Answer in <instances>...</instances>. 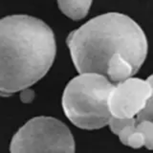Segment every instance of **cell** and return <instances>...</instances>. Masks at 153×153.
<instances>
[{"label": "cell", "mask_w": 153, "mask_h": 153, "mask_svg": "<svg viewBox=\"0 0 153 153\" xmlns=\"http://www.w3.org/2000/svg\"><path fill=\"white\" fill-rule=\"evenodd\" d=\"M56 53L54 32L40 19L26 14L0 19V95H12L41 79Z\"/></svg>", "instance_id": "1"}, {"label": "cell", "mask_w": 153, "mask_h": 153, "mask_svg": "<svg viewBox=\"0 0 153 153\" xmlns=\"http://www.w3.org/2000/svg\"><path fill=\"white\" fill-rule=\"evenodd\" d=\"M67 46L79 74L105 76L115 54L129 61L136 73L147 55V39L142 28L126 14L108 13L90 19L69 33Z\"/></svg>", "instance_id": "2"}, {"label": "cell", "mask_w": 153, "mask_h": 153, "mask_svg": "<svg viewBox=\"0 0 153 153\" xmlns=\"http://www.w3.org/2000/svg\"><path fill=\"white\" fill-rule=\"evenodd\" d=\"M113 83L97 73H83L66 85L62 95V108L74 126L86 130L107 126L111 114L108 108Z\"/></svg>", "instance_id": "3"}, {"label": "cell", "mask_w": 153, "mask_h": 153, "mask_svg": "<svg viewBox=\"0 0 153 153\" xmlns=\"http://www.w3.org/2000/svg\"><path fill=\"white\" fill-rule=\"evenodd\" d=\"M11 153H75V141L68 126L52 117L28 121L14 134Z\"/></svg>", "instance_id": "4"}, {"label": "cell", "mask_w": 153, "mask_h": 153, "mask_svg": "<svg viewBox=\"0 0 153 153\" xmlns=\"http://www.w3.org/2000/svg\"><path fill=\"white\" fill-rule=\"evenodd\" d=\"M152 78H129L115 83L109 94L108 108L112 117L135 118L152 100Z\"/></svg>", "instance_id": "5"}, {"label": "cell", "mask_w": 153, "mask_h": 153, "mask_svg": "<svg viewBox=\"0 0 153 153\" xmlns=\"http://www.w3.org/2000/svg\"><path fill=\"white\" fill-rule=\"evenodd\" d=\"M136 74L132 65L129 61L120 54H115L109 59L105 76L113 84L126 80Z\"/></svg>", "instance_id": "6"}, {"label": "cell", "mask_w": 153, "mask_h": 153, "mask_svg": "<svg viewBox=\"0 0 153 153\" xmlns=\"http://www.w3.org/2000/svg\"><path fill=\"white\" fill-rule=\"evenodd\" d=\"M93 0H57L61 13L73 20H80L88 14Z\"/></svg>", "instance_id": "7"}, {"label": "cell", "mask_w": 153, "mask_h": 153, "mask_svg": "<svg viewBox=\"0 0 153 153\" xmlns=\"http://www.w3.org/2000/svg\"><path fill=\"white\" fill-rule=\"evenodd\" d=\"M136 123V120L135 118H130V119H122V118H115L112 117L109 119V122H108V126L111 129L112 133L118 134L121 132L123 129L129 126V124H133Z\"/></svg>", "instance_id": "8"}, {"label": "cell", "mask_w": 153, "mask_h": 153, "mask_svg": "<svg viewBox=\"0 0 153 153\" xmlns=\"http://www.w3.org/2000/svg\"><path fill=\"white\" fill-rule=\"evenodd\" d=\"M33 98H35V92L33 90H31L29 88H25L21 90V93H20V99H21V102L24 103H29L33 102Z\"/></svg>", "instance_id": "9"}]
</instances>
